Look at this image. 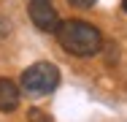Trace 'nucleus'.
<instances>
[{
  "label": "nucleus",
  "mask_w": 127,
  "mask_h": 122,
  "mask_svg": "<svg viewBox=\"0 0 127 122\" xmlns=\"http://www.w3.org/2000/svg\"><path fill=\"white\" fill-rule=\"evenodd\" d=\"M60 46L65 49L68 54L76 57H92L103 49V35L95 24L84 22V19H68L60 24V30L54 33Z\"/></svg>",
  "instance_id": "obj_1"
},
{
  "label": "nucleus",
  "mask_w": 127,
  "mask_h": 122,
  "mask_svg": "<svg viewBox=\"0 0 127 122\" xmlns=\"http://www.w3.org/2000/svg\"><path fill=\"white\" fill-rule=\"evenodd\" d=\"M57 84H60V68L51 65V62H35V65H30V68L22 73V79H19L22 92L35 95V98L54 92Z\"/></svg>",
  "instance_id": "obj_2"
},
{
  "label": "nucleus",
  "mask_w": 127,
  "mask_h": 122,
  "mask_svg": "<svg viewBox=\"0 0 127 122\" xmlns=\"http://www.w3.org/2000/svg\"><path fill=\"white\" fill-rule=\"evenodd\" d=\"M27 14H30L32 24H35L38 30H43V33H57L60 24H62V22H60L57 8L51 5V0H30Z\"/></svg>",
  "instance_id": "obj_3"
},
{
  "label": "nucleus",
  "mask_w": 127,
  "mask_h": 122,
  "mask_svg": "<svg viewBox=\"0 0 127 122\" xmlns=\"http://www.w3.org/2000/svg\"><path fill=\"white\" fill-rule=\"evenodd\" d=\"M22 87H16V81L11 79H0V111H14L19 106Z\"/></svg>",
  "instance_id": "obj_4"
},
{
  "label": "nucleus",
  "mask_w": 127,
  "mask_h": 122,
  "mask_svg": "<svg viewBox=\"0 0 127 122\" xmlns=\"http://www.w3.org/2000/svg\"><path fill=\"white\" fill-rule=\"evenodd\" d=\"M27 117H30V122H51V117H49V114H43L41 109H30Z\"/></svg>",
  "instance_id": "obj_5"
},
{
  "label": "nucleus",
  "mask_w": 127,
  "mask_h": 122,
  "mask_svg": "<svg viewBox=\"0 0 127 122\" xmlns=\"http://www.w3.org/2000/svg\"><path fill=\"white\" fill-rule=\"evenodd\" d=\"M68 3H70V5H76V8H92L97 0H68Z\"/></svg>",
  "instance_id": "obj_6"
},
{
  "label": "nucleus",
  "mask_w": 127,
  "mask_h": 122,
  "mask_svg": "<svg viewBox=\"0 0 127 122\" xmlns=\"http://www.w3.org/2000/svg\"><path fill=\"white\" fill-rule=\"evenodd\" d=\"M8 30H11V22H8L5 16H0V38H3V35H8Z\"/></svg>",
  "instance_id": "obj_7"
},
{
  "label": "nucleus",
  "mask_w": 127,
  "mask_h": 122,
  "mask_svg": "<svg viewBox=\"0 0 127 122\" xmlns=\"http://www.w3.org/2000/svg\"><path fill=\"white\" fill-rule=\"evenodd\" d=\"M122 11H125V14H127V0H122Z\"/></svg>",
  "instance_id": "obj_8"
}]
</instances>
